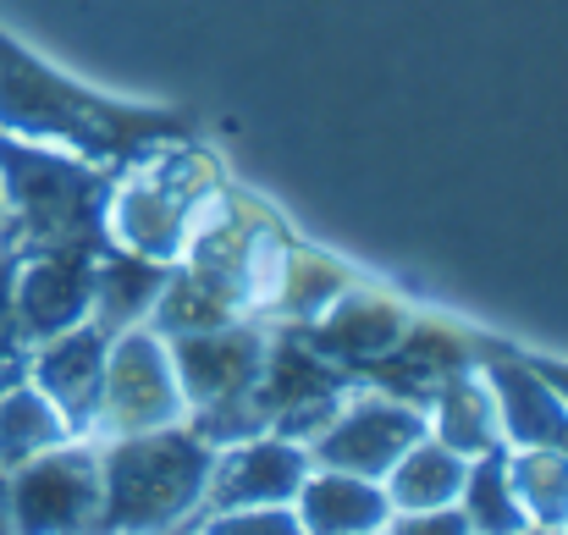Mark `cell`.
Masks as SVG:
<instances>
[{"instance_id":"6da1fadb","label":"cell","mask_w":568,"mask_h":535,"mask_svg":"<svg viewBox=\"0 0 568 535\" xmlns=\"http://www.w3.org/2000/svg\"><path fill=\"white\" fill-rule=\"evenodd\" d=\"M0 133L22 144H44V150H67L83 161L133 166V161H155L161 150H178L189 139V122L172 111L100 100L0 33Z\"/></svg>"},{"instance_id":"7a4b0ae2","label":"cell","mask_w":568,"mask_h":535,"mask_svg":"<svg viewBox=\"0 0 568 535\" xmlns=\"http://www.w3.org/2000/svg\"><path fill=\"white\" fill-rule=\"evenodd\" d=\"M111 182L67 150L22 144L0 133V238L22 249H111L105 238Z\"/></svg>"},{"instance_id":"3957f363","label":"cell","mask_w":568,"mask_h":535,"mask_svg":"<svg viewBox=\"0 0 568 535\" xmlns=\"http://www.w3.org/2000/svg\"><path fill=\"white\" fill-rule=\"evenodd\" d=\"M215 470V447L199 431H139L105 453L100 514L89 535H150L166 531L204 497Z\"/></svg>"},{"instance_id":"277c9868","label":"cell","mask_w":568,"mask_h":535,"mask_svg":"<svg viewBox=\"0 0 568 535\" xmlns=\"http://www.w3.org/2000/svg\"><path fill=\"white\" fill-rule=\"evenodd\" d=\"M100 514V458L89 447H50L11 475L17 535H89Z\"/></svg>"},{"instance_id":"5b68a950","label":"cell","mask_w":568,"mask_h":535,"mask_svg":"<svg viewBox=\"0 0 568 535\" xmlns=\"http://www.w3.org/2000/svg\"><path fill=\"white\" fill-rule=\"evenodd\" d=\"M105 249H22L17 254V282H11V304H17V326L33 343L72 332L78 321H89L94 310V265Z\"/></svg>"},{"instance_id":"8992f818","label":"cell","mask_w":568,"mask_h":535,"mask_svg":"<svg viewBox=\"0 0 568 535\" xmlns=\"http://www.w3.org/2000/svg\"><path fill=\"white\" fill-rule=\"evenodd\" d=\"M183 414V386L178 370L161 349L155 332H128L116 354H105V392H100V420L122 436L178 425Z\"/></svg>"},{"instance_id":"52a82bcc","label":"cell","mask_w":568,"mask_h":535,"mask_svg":"<svg viewBox=\"0 0 568 535\" xmlns=\"http://www.w3.org/2000/svg\"><path fill=\"white\" fill-rule=\"evenodd\" d=\"M425 436V414L403 397H365L343 414H332V425L315 442V458L326 470H348V475H386L414 442Z\"/></svg>"},{"instance_id":"ba28073f","label":"cell","mask_w":568,"mask_h":535,"mask_svg":"<svg viewBox=\"0 0 568 535\" xmlns=\"http://www.w3.org/2000/svg\"><path fill=\"white\" fill-rule=\"evenodd\" d=\"M28 381L50 397L67 436H89L100 425V392H105V332L94 321H78L72 332H55L28 359Z\"/></svg>"},{"instance_id":"9c48e42d","label":"cell","mask_w":568,"mask_h":535,"mask_svg":"<svg viewBox=\"0 0 568 535\" xmlns=\"http://www.w3.org/2000/svg\"><path fill=\"white\" fill-rule=\"evenodd\" d=\"M172 370L193 408H221L254 392L265 370V343L248 326H210V332H183L172 337Z\"/></svg>"},{"instance_id":"30bf717a","label":"cell","mask_w":568,"mask_h":535,"mask_svg":"<svg viewBox=\"0 0 568 535\" xmlns=\"http://www.w3.org/2000/svg\"><path fill=\"white\" fill-rule=\"evenodd\" d=\"M491 386H497V431L514 447H541V453H568V403L552 392V381L519 354L497 349L491 359Z\"/></svg>"},{"instance_id":"8fae6325","label":"cell","mask_w":568,"mask_h":535,"mask_svg":"<svg viewBox=\"0 0 568 535\" xmlns=\"http://www.w3.org/2000/svg\"><path fill=\"white\" fill-rule=\"evenodd\" d=\"M298 486H304V453L287 436H254V442H237V453L215 470V486L199 503L210 514L271 508V503H293Z\"/></svg>"},{"instance_id":"7c38bea8","label":"cell","mask_w":568,"mask_h":535,"mask_svg":"<svg viewBox=\"0 0 568 535\" xmlns=\"http://www.w3.org/2000/svg\"><path fill=\"white\" fill-rule=\"evenodd\" d=\"M392 514L386 492L371 486L365 475L332 470L321 481L298 486V525L304 535H376Z\"/></svg>"},{"instance_id":"4fadbf2b","label":"cell","mask_w":568,"mask_h":535,"mask_svg":"<svg viewBox=\"0 0 568 535\" xmlns=\"http://www.w3.org/2000/svg\"><path fill=\"white\" fill-rule=\"evenodd\" d=\"M161 287H166V265L161 260H144L133 249H105L100 265H94V310L89 315L111 337V332L133 326L139 315H150Z\"/></svg>"},{"instance_id":"5bb4252c","label":"cell","mask_w":568,"mask_h":535,"mask_svg":"<svg viewBox=\"0 0 568 535\" xmlns=\"http://www.w3.org/2000/svg\"><path fill=\"white\" fill-rule=\"evenodd\" d=\"M408 332V321H403V310L397 304H376V299H365V304H332V321L326 326H315V332H304V343L315 349V354H326L332 364H371L381 359L397 337Z\"/></svg>"},{"instance_id":"9a60e30c","label":"cell","mask_w":568,"mask_h":535,"mask_svg":"<svg viewBox=\"0 0 568 535\" xmlns=\"http://www.w3.org/2000/svg\"><path fill=\"white\" fill-rule=\"evenodd\" d=\"M464 453H453L447 442L436 436H419L397 464H392V486H386V503L403 508V514H419V508H447L458 492H464Z\"/></svg>"},{"instance_id":"2e32d148","label":"cell","mask_w":568,"mask_h":535,"mask_svg":"<svg viewBox=\"0 0 568 535\" xmlns=\"http://www.w3.org/2000/svg\"><path fill=\"white\" fill-rule=\"evenodd\" d=\"M430 403H436V442H447L453 453H475V458H480V453L503 447L497 403H491L486 386H475L469 370L447 375V381L430 392Z\"/></svg>"},{"instance_id":"e0dca14e","label":"cell","mask_w":568,"mask_h":535,"mask_svg":"<svg viewBox=\"0 0 568 535\" xmlns=\"http://www.w3.org/2000/svg\"><path fill=\"white\" fill-rule=\"evenodd\" d=\"M67 442V425L61 414L50 408V397L22 375L0 392V470H17L28 464L33 453H50Z\"/></svg>"},{"instance_id":"ac0fdd59","label":"cell","mask_w":568,"mask_h":535,"mask_svg":"<svg viewBox=\"0 0 568 535\" xmlns=\"http://www.w3.org/2000/svg\"><path fill=\"white\" fill-rule=\"evenodd\" d=\"M464 519H469V531H480V535H525L530 531V519H525V508H519V497H514L508 453H503V447L480 453V464L464 475Z\"/></svg>"},{"instance_id":"d6986e66","label":"cell","mask_w":568,"mask_h":535,"mask_svg":"<svg viewBox=\"0 0 568 535\" xmlns=\"http://www.w3.org/2000/svg\"><path fill=\"white\" fill-rule=\"evenodd\" d=\"M508 481H514V497L525 508V519H536L541 531L564 525L568 519V453H519L508 464Z\"/></svg>"},{"instance_id":"ffe728a7","label":"cell","mask_w":568,"mask_h":535,"mask_svg":"<svg viewBox=\"0 0 568 535\" xmlns=\"http://www.w3.org/2000/svg\"><path fill=\"white\" fill-rule=\"evenodd\" d=\"M204 535H304L298 525V514L293 508H226V514H215Z\"/></svg>"},{"instance_id":"44dd1931","label":"cell","mask_w":568,"mask_h":535,"mask_svg":"<svg viewBox=\"0 0 568 535\" xmlns=\"http://www.w3.org/2000/svg\"><path fill=\"white\" fill-rule=\"evenodd\" d=\"M392 535H469V519L453 514V508H419V514L397 519Z\"/></svg>"},{"instance_id":"7402d4cb","label":"cell","mask_w":568,"mask_h":535,"mask_svg":"<svg viewBox=\"0 0 568 535\" xmlns=\"http://www.w3.org/2000/svg\"><path fill=\"white\" fill-rule=\"evenodd\" d=\"M525 359H530V354H525ZM530 364H536V370L552 381V392H558V397L568 403V364H547V359H530Z\"/></svg>"},{"instance_id":"603a6c76","label":"cell","mask_w":568,"mask_h":535,"mask_svg":"<svg viewBox=\"0 0 568 535\" xmlns=\"http://www.w3.org/2000/svg\"><path fill=\"white\" fill-rule=\"evenodd\" d=\"M0 535H17L11 531V475L0 470Z\"/></svg>"},{"instance_id":"cb8c5ba5","label":"cell","mask_w":568,"mask_h":535,"mask_svg":"<svg viewBox=\"0 0 568 535\" xmlns=\"http://www.w3.org/2000/svg\"><path fill=\"white\" fill-rule=\"evenodd\" d=\"M525 535H558V531H525Z\"/></svg>"},{"instance_id":"d4e9b609","label":"cell","mask_w":568,"mask_h":535,"mask_svg":"<svg viewBox=\"0 0 568 535\" xmlns=\"http://www.w3.org/2000/svg\"><path fill=\"white\" fill-rule=\"evenodd\" d=\"M376 535H381V531H376Z\"/></svg>"}]
</instances>
